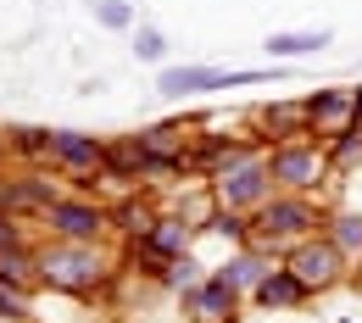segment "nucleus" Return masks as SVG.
<instances>
[{"label": "nucleus", "instance_id": "obj_1", "mask_svg": "<svg viewBox=\"0 0 362 323\" xmlns=\"http://www.w3.org/2000/svg\"><path fill=\"white\" fill-rule=\"evenodd\" d=\"M34 268L40 284L62 290V295H95L117 278V262L100 251V245H78V240H50L34 251Z\"/></svg>", "mask_w": 362, "mask_h": 323}, {"label": "nucleus", "instance_id": "obj_2", "mask_svg": "<svg viewBox=\"0 0 362 323\" xmlns=\"http://www.w3.org/2000/svg\"><path fill=\"white\" fill-rule=\"evenodd\" d=\"M323 206H317V195H290V189H273L268 201L251 212V245H262L273 257H284L290 245H301V240H313L323 234Z\"/></svg>", "mask_w": 362, "mask_h": 323}, {"label": "nucleus", "instance_id": "obj_3", "mask_svg": "<svg viewBox=\"0 0 362 323\" xmlns=\"http://www.w3.org/2000/svg\"><path fill=\"white\" fill-rule=\"evenodd\" d=\"M268 173H273V189L317 195L334 168L323 156V139H279V145H268Z\"/></svg>", "mask_w": 362, "mask_h": 323}, {"label": "nucleus", "instance_id": "obj_4", "mask_svg": "<svg viewBox=\"0 0 362 323\" xmlns=\"http://www.w3.org/2000/svg\"><path fill=\"white\" fill-rule=\"evenodd\" d=\"M284 268L307 284V295H329V290H340V284L351 278V262L329 245V234H313V240L290 245V251H284Z\"/></svg>", "mask_w": 362, "mask_h": 323}, {"label": "nucleus", "instance_id": "obj_5", "mask_svg": "<svg viewBox=\"0 0 362 323\" xmlns=\"http://www.w3.org/2000/svg\"><path fill=\"white\" fill-rule=\"evenodd\" d=\"M206 184H212V206H228V212H257V206L273 195L268 151H262V156L234 162V168H223V173H212Z\"/></svg>", "mask_w": 362, "mask_h": 323}, {"label": "nucleus", "instance_id": "obj_6", "mask_svg": "<svg viewBox=\"0 0 362 323\" xmlns=\"http://www.w3.org/2000/svg\"><path fill=\"white\" fill-rule=\"evenodd\" d=\"M40 218L56 240H78V245H100V234L112 229V206H100L90 195H56Z\"/></svg>", "mask_w": 362, "mask_h": 323}, {"label": "nucleus", "instance_id": "obj_7", "mask_svg": "<svg viewBox=\"0 0 362 323\" xmlns=\"http://www.w3.org/2000/svg\"><path fill=\"white\" fill-rule=\"evenodd\" d=\"M262 67H162L156 90L162 95H201V90H234V84H262Z\"/></svg>", "mask_w": 362, "mask_h": 323}, {"label": "nucleus", "instance_id": "obj_8", "mask_svg": "<svg viewBox=\"0 0 362 323\" xmlns=\"http://www.w3.org/2000/svg\"><path fill=\"white\" fill-rule=\"evenodd\" d=\"M106 162V145L95 134H78V129H50V168L73 173V179H95Z\"/></svg>", "mask_w": 362, "mask_h": 323}, {"label": "nucleus", "instance_id": "obj_9", "mask_svg": "<svg viewBox=\"0 0 362 323\" xmlns=\"http://www.w3.org/2000/svg\"><path fill=\"white\" fill-rule=\"evenodd\" d=\"M268 145L262 139H228V134H201L189 139V173H201V179H212V173H223L234 162H245V156H262Z\"/></svg>", "mask_w": 362, "mask_h": 323}, {"label": "nucleus", "instance_id": "obj_10", "mask_svg": "<svg viewBox=\"0 0 362 323\" xmlns=\"http://www.w3.org/2000/svg\"><path fill=\"white\" fill-rule=\"evenodd\" d=\"M307 106V134L313 139H334L351 129V112H357V90H317L301 100Z\"/></svg>", "mask_w": 362, "mask_h": 323}, {"label": "nucleus", "instance_id": "obj_11", "mask_svg": "<svg viewBox=\"0 0 362 323\" xmlns=\"http://www.w3.org/2000/svg\"><path fill=\"white\" fill-rule=\"evenodd\" d=\"M240 312V290H228L218 274H206L195 290H184V318L189 323H234Z\"/></svg>", "mask_w": 362, "mask_h": 323}, {"label": "nucleus", "instance_id": "obj_12", "mask_svg": "<svg viewBox=\"0 0 362 323\" xmlns=\"http://www.w3.org/2000/svg\"><path fill=\"white\" fill-rule=\"evenodd\" d=\"M251 301H257L262 312H296V307H307L313 295H307V284H301V278L290 274L284 262H273L268 274H262V284L251 290Z\"/></svg>", "mask_w": 362, "mask_h": 323}, {"label": "nucleus", "instance_id": "obj_13", "mask_svg": "<svg viewBox=\"0 0 362 323\" xmlns=\"http://www.w3.org/2000/svg\"><path fill=\"white\" fill-rule=\"evenodd\" d=\"M273 268V251H262V245H240V251H228L223 268H212V274L223 278L228 290H240V295H251L257 284H262V274Z\"/></svg>", "mask_w": 362, "mask_h": 323}, {"label": "nucleus", "instance_id": "obj_14", "mask_svg": "<svg viewBox=\"0 0 362 323\" xmlns=\"http://www.w3.org/2000/svg\"><path fill=\"white\" fill-rule=\"evenodd\" d=\"M257 129H262V145L307 139V106H301V100H273V106L257 112Z\"/></svg>", "mask_w": 362, "mask_h": 323}, {"label": "nucleus", "instance_id": "obj_15", "mask_svg": "<svg viewBox=\"0 0 362 323\" xmlns=\"http://www.w3.org/2000/svg\"><path fill=\"white\" fill-rule=\"evenodd\" d=\"M100 179H117V184H134V179H145V145H139V134H134V139H117V145H106Z\"/></svg>", "mask_w": 362, "mask_h": 323}, {"label": "nucleus", "instance_id": "obj_16", "mask_svg": "<svg viewBox=\"0 0 362 323\" xmlns=\"http://www.w3.org/2000/svg\"><path fill=\"white\" fill-rule=\"evenodd\" d=\"M195 229H201V223H189V218H179V212H162V218H156V229L145 234V240L173 262V257H184V251L195 245Z\"/></svg>", "mask_w": 362, "mask_h": 323}, {"label": "nucleus", "instance_id": "obj_17", "mask_svg": "<svg viewBox=\"0 0 362 323\" xmlns=\"http://www.w3.org/2000/svg\"><path fill=\"white\" fill-rule=\"evenodd\" d=\"M323 45H334V34L329 28H307V34H268L262 50H268L273 61H296V56H317Z\"/></svg>", "mask_w": 362, "mask_h": 323}, {"label": "nucleus", "instance_id": "obj_18", "mask_svg": "<svg viewBox=\"0 0 362 323\" xmlns=\"http://www.w3.org/2000/svg\"><path fill=\"white\" fill-rule=\"evenodd\" d=\"M156 218H162V212H156L151 201H139V195H129V201L112 206V229L123 234V240H145V234L156 229Z\"/></svg>", "mask_w": 362, "mask_h": 323}, {"label": "nucleus", "instance_id": "obj_19", "mask_svg": "<svg viewBox=\"0 0 362 323\" xmlns=\"http://www.w3.org/2000/svg\"><path fill=\"white\" fill-rule=\"evenodd\" d=\"M323 234H329V245H334L346 262H362V212H329V218H323Z\"/></svg>", "mask_w": 362, "mask_h": 323}, {"label": "nucleus", "instance_id": "obj_20", "mask_svg": "<svg viewBox=\"0 0 362 323\" xmlns=\"http://www.w3.org/2000/svg\"><path fill=\"white\" fill-rule=\"evenodd\" d=\"M201 229H212L218 240H228V245L240 251V245H251V212H228V206H212Z\"/></svg>", "mask_w": 362, "mask_h": 323}, {"label": "nucleus", "instance_id": "obj_21", "mask_svg": "<svg viewBox=\"0 0 362 323\" xmlns=\"http://www.w3.org/2000/svg\"><path fill=\"white\" fill-rule=\"evenodd\" d=\"M0 278H11V284H40V268H34V245H6L0 251Z\"/></svg>", "mask_w": 362, "mask_h": 323}, {"label": "nucleus", "instance_id": "obj_22", "mask_svg": "<svg viewBox=\"0 0 362 323\" xmlns=\"http://www.w3.org/2000/svg\"><path fill=\"white\" fill-rule=\"evenodd\" d=\"M28 318H34V295H28V284L0 278V323H28Z\"/></svg>", "mask_w": 362, "mask_h": 323}, {"label": "nucleus", "instance_id": "obj_23", "mask_svg": "<svg viewBox=\"0 0 362 323\" xmlns=\"http://www.w3.org/2000/svg\"><path fill=\"white\" fill-rule=\"evenodd\" d=\"M139 145H145V151H162V156H189V134H184L179 123H156V129H145Z\"/></svg>", "mask_w": 362, "mask_h": 323}, {"label": "nucleus", "instance_id": "obj_24", "mask_svg": "<svg viewBox=\"0 0 362 323\" xmlns=\"http://www.w3.org/2000/svg\"><path fill=\"white\" fill-rule=\"evenodd\" d=\"M323 156H329L334 173H340V168H357V162H362V134H357V129H346V134L323 139Z\"/></svg>", "mask_w": 362, "mask_h": 323}, {"label": "nucleus", "instance_id": "obj_25", "mask_svg": "<svg viewBox=\"0 0 362 323\" xmlns=\"http://www.w3.org/2000/svg\"><path fill=\"white\" fill-rule=\"evenodd\" d=\"M6 151L28 156V162H50V129H11Z\"/></svg>", "mask_w": 362, "mask_h": 323}, {"label": "nucleus", "instance_id": "obj_26", "mask_svg": "<svg viewBox=\"0 0 362 323\" xmlns=\"http://www.w3.org/2000/svg\"><path fill=\"white\" fill-rule=\"evenodd\" d=\"M201 278H206V268H201V262H195V257H189V251H184V257H173V262H168V274H162V284H168V290H195V284H201Z\"/></svg>", "mask_w": 362, "mask_h": 323}, {"label": "nucleus", "instance_id": "obj_27", "mask_svg": "<svg viewBox=\"0 0 362 323\" xmlns=\"http://www.w3.org/2000/svg\"><path fill=\"white\" fill-rule=\"evenodd\" d=\"M95 17H100L106 28H129V23H134V6H129V0H95Z\"/></svg>", "mask_w": 362, "mask_h": 323}, {"label": "nucleus", "instance_id": "obj_28", "mask_svg": "<svg viewBox=\"0 0 362 323\" xmlns=\"http://www.w3.org/2000/svg\"><path fill=\"white\" fill-rule=\"evenodd\" d=\"M134 56L139 61H162V56H168V40H162L156 28H139L134 34Z\"/></svg>", "mask_w": 362, "mask_h": 323}, {"label": "nucleus", "instance_id": "obj_29", "mask_svg": "<svg viewBox=\"0 0 362 323\" xmlns=\"http://www.w3.org/2000/svg\"><path fill=\"white\" fill-rule=\"evenodd\" d=\"M6 245H28V240H23V229H17V218L0 212V251H6Z\"/></svg>", "mask_w": 362, "mask_h": 323}, {"label": "nucleus", "instance_id": "obj_30", "mask_svg": "<svg viewBox=\"0 0 362 323\" xmlns=\"http://www.w3.org/2000/svg\"><path fill=\"white\" fill-rule=\"evenodd\" d=\"M351 129L362 134V90H357V112H351Z\"/></svg>", "mask_w": 362, "mask_h": 323}, {"label": "nucleus", "instance_id": "obj_31", "mask_svg": "<svg viewBox=\"0 0 362 323\" xmlns=\"http://www.w3.org/2000/svg\"><path fill=\"white\" fill-rule=\"evenodd\" d=\"M0 156H6V134H0Z\"/></svg>", "mask_w": 362, "mask_h": 323}]
</instances>
